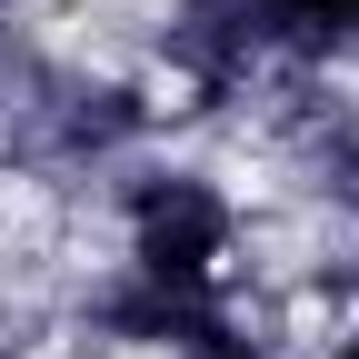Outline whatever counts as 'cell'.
<instances>
[{
  "label": "cell",
  "mask_w": 359,
  "mask_h": 359,
  "mask_svg": "<svg viewBox=\"0 0 359 359\" xmlns=\"http://www.w3.org/2000/svg\"><path fill=\"white\" fill-rule=\"evenodd\" d=\"M250 250H259V200L240 160L210 140H150L90 200V259H110L170 299L250 290Z\"/></svg>",
  "instance_id": "6da1fadb"
},
{
  "label": "cell",
  "mask_w": 359,
  "mask_h": 359,
  "mask_svg": "<svg viewBox=\"0 0 359 359\" xmlns=\"http://www.w3.org/2000/svg\"><path fill=\"white\" fill-rule=\"evenodd\" d=\"M160 359H299V349H290V330L269 320L250 290H230V299H200L190 320L160 339Z\"/></svg>",
  "instance_id": "7a4b0ae2"
},
{
  "label": "cell",
  "mask_w": 359,
  "mask_h": 359,
  "mask_svg": "<svg viewBox=\"0 0 359 359\" xmlns=\"http://www.w3.org/2000/svg\"><path fill=\"white\" fill-rule=\"evenodd\" d=\"M299 359H359V309H339L330 330H309V339H299Z\"/></svg>",
  "instance_id": "3957f363"
}]
</instances>
